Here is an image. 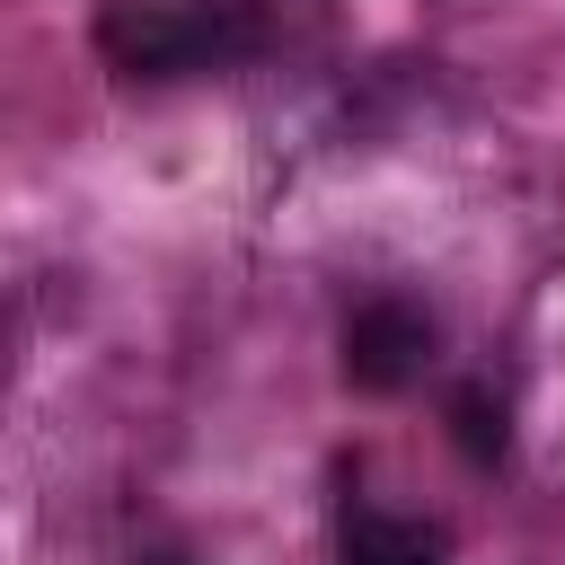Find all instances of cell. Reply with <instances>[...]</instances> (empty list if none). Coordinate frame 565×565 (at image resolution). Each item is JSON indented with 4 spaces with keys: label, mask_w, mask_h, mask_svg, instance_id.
<instances>
[{
    "label": "cell",
    "mask_w": 565,
    "mask_h": 565,
    "mask_svg": "<svg viewBox=\"0 0 565 565\" xmlns=\"http://www.w3.org/2000/svg\"><path fill=\"white\" fill-rule=\"evenodd\" d=\"M238 44H247V26L203 0H106L97 9V53L124 79H177V71L230 62Z\"/></svg>",
    "instance_id": "6da1fadb"
},
{
    "label": "cell",
    "mask_w": 565,
    "mask_h": 565,
    "mask_svg": "<svg viewBox=\"0 0 565 565\" xmlns=\"http://www.w3.org/2000/svg\"><path fill=\"white\" fill-rule=\"evenodd\" d=\"M424 362H433V318H424L415 300H371V309H353V327H344V380H353V388L388 397V388H406Z\"/></svg>",
    "instance_id": "7a4b0ae2"
},
{
    "label": "cell",
    "mask_w": 565,
    "mask_h": 565,
    "mask_svg": "<svg viewBox=\"0 0 565 565\" xmlns=\"http://www.w3.org/2000/svg\"><path fill=\"white\" fill-rule=\"evenodd\" d=\"M335 556L344 565H450V530L380 512V503H344L335 512Z\"/></svg>",
    "instance_id": "3957f363"
},
{
    "label": "cell",
    "mask_w": 565,
    "mask_h": 565,
    "mask_svg": "<svg viewBox=\"0 0 565 565\" xmlns=\"http://www.w3.org/2000/svg\"><path fill=\"white\" fill-rule=\"evenodd\" d=\"M450 433H459V450H468L477 468H494L503 441H512V415H503V397H494L486 380H468V388L450 397Z\"/></svg>",
    "instance_id": "277c9868"
},
{
    "label": "cell",
    "mask_w": 565,
    "mask_h": 565,
    "mask_svg": "<svg viewBox=\"0 0 565 565\" xmlns=\"http://www.w3.org/2000/svg\"><path fill=\"white\" fill-rule=\"evenodd\" d=\"M159 565H177V556H159Z\"/></svg>",
    "instance_id": "5b68a950"
}]
</instances>
